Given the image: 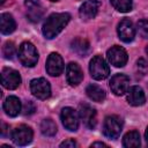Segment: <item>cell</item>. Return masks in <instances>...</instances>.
Segmentation results:
<instances>
[{"label":"cell","mask_w":148,"mask_h":148,"mask_svg":"<svg viewBox=\"0 0 148 148\" xmlns=\"http://www.w3.org/2000/svg\"><path fill=\"white\" fill-rule=\"evenodd\" d=\"M146 52H147V54H148V46L146 47Z\"/></svg>","instance_id":"31"},{"label":"cell","mask_w":148,"mask_h":148,"mask_svg":"<svg viewBox=\"0 0 148 148\" xmlns=\"http://www.w3.org/2000/svg\"><path fill=\"white\" fill-rule=\"evenodd\" d=\"M123 121L118 116H108L103 123V133L109 139H117L120 135Z\"/></svg>","instance_id":"4"},{"label":"cell","mask_w":148,"mask_h":148,"mask_svg":"<svg viewBox=\"0 0 148 148\" xmlns=\"http://www.w3.org/2000/svg\"><path fill=\"white\" fill-rule=\"evenodd\" d=\"M18 59L23 66L32 67L38 61V52L31 43L24 42L18 49Z\"/></svg>","instance_id":"2"},{"label":"cell","mask_w":148,"mask_h":148,"mask_svg":"<svg viewBox=\"0 0 148 148\" xmlns=\"http://www.w3.org/2000/svg\"><path fill=\"white\" fill-rule=\"evenodd\" d=\"M3 111L9 117H16L21 112V102L16 96H9L3 102Z\"/></svg>","instance_id":"18"},{"label":"cell","mask_w":148,"mask_h":148,"mask_svg":"<svg viewBox=\"0 0 148 148\" xmlns=\"http://www.w3.org/2000/svg\"><path fill=\"white\" fill-rule=\"evenodd\" d=\"M71 47L72 50L80 57H86L89 52V43L88 40L86 39H82V38H75L72 40L71 43Z\"/></svg>","instance_id":"21"},{"label":"cell","mask_w":148,"mask_h":148,"mask_svg":"<svg viewBox=\"0 0 148 148\" xmlns=\"http://www.w3.org/2000/svg\"><path fill=\"white\" fill-rule=\"evenodd\" d=\"M86 92H87V96H88L90 99H92L94 102H98V103L103 102V101L105 99V97H106L105 91H104L99 86L94 84V83H92V84H89V86L87 87Z\"/></svg>","instance_id":"20"},{"label":"cell","mask_w":148,"mask_h":148,"mask_svg":"<svg viewBox=\"0 0 148 148\" xmlns=\"http://www.w3.org/2000/svg\"><path fill=\"white\" fill-rule=\"evenodd\" d=\"M66 79L71 86H77L83 80L81 67L76 62H69L66 67Z\"/></svg>","instance_id":"16"},{"label":"cell","mask_w":148,"mask_h":148,"mask_svg":"<svg viewBox=\"0 0 148 148\" xmlns=\"http://www.w3.org/2000/svg\"><path fill=\"white\" fill-rule=\"evenodd\" d=\"M136 31L142 38H148V21L140 20L136 23Z\"/></svg>","instance_id":"25"},{"label":"cell","mask_w":148,"mask_h":148,"mask_svg":"<svg viewBox=\"0 0 148 148\" xmlns=\"http://www.w3.org/2000/svg\"><path fill=\"white\" fill-rule=\"evenodd\" d=\"M128 86H130V77L126 76L125 74H116L114 76L111 77L110 88L112 92L117 96L124 95L128 90Z\"/></svg>","instance_id":"10"},{"label":"cell","mask_w":148,"mask_h":148,"mask_svg":"<svg viewBox=\"0 0 148 148\" xmlns=\"http://www.w3.org/2000/svg\"><path fill=\"white\" fill-rule=\"evenodd\" d=\"M106 56H108V59L111 62V65H113L114 67L125 66L127 62V59H128L127 52L118 45H114L111 49H109L106 52Z\"/></svg>","instance_id":"8"},{"label":"cell","mask_w":148,"mask_h":148,"mask_svg":"<svg viewBox=\"0 0 148 148\" xmlns=\"http://www.w3.org/2000/svg\"><path fill=\"white\" fill-rule=\"evenodd\" d=\"M110 2L114 9L121 13H127L132 10V7H133L132 0H110Z\"/></svg>","instance_id":"24"},{"label":"cell","mask_w":148,"mask_h":148,"mask_svg":"<svg viewBox=\"0 0 148 148\" xmlns=\"http://www.w3.org/2000/svg\"><path fill=\"white\" fill-rule=\"evenodd\" d=\"M32 130L27 125H20L12 132V140L16 146H27L32 141Z\"/></svg>","instance_id":"6"},{"label":"cell","mask_w":148,"mask_h":148,"mask_svg":"<svg viewBox=\"0 0 148 148\" xmlns=\"http://www.w3.org/2000/svg\"><path fill=\"white\" fill-rule=\"evenodd\" d=\"M91 147H108L104 142H94L91 143Z\"/></svg>","instance_id":"29"},{"label":"cell","mask_w":148,"mask_h":148,"mask_svg":"<svg viewBox=\"0 0 148 148\" xmlns=\"http://www.w3.org/2000/svg\"><path fill=\"white\" fill-rule=\"evenodd\" d=\"M35 110H36V106H35V104H34L31 101H28V102L24 104V109H23L24 114H31V113L35 112Z\"/></svg>","instance_id":"27"},{"label":"cell","mask_w":148,"mask_h":148,"mask_svg":"<svg viewBox=\"0 0 148 148\" xmlns=\"http://www.w3.org/2000/svg\"><path fill=\"white\" fill-rule=\"evenodd\" d=\"M62 71H64L62 58L56 52L51 53L46 60V72L52 76H58L62 73Z\"/></svg>","instance_id":"13"},{"label":"cell","mask_w":148,"mask_h":148,"mask_svg":"<svg viewBox=\"0 0 148 148\" xmlns=\"http://www.w3.org/2000/svg\"><path fill=\"white\" fill-rule=\"evenodd\" d=\"M60 118L62 125L66 130L71 132H75L79 128V114L72 108H64L60 113Z\"/></svg>","instance_id":"7"},{"label":"cell","mask_w":148,"mask_h":148,"mask_svg":"<svg viewBox=\"0 0 148 148\" xmlns=\"http://www.w3.org/2000/svg\"><path fill=\"white\" fill-rule=\"evenodd\" d=\"M51 1H57V0H51Z\"/></svg>","instance_id":"33"},{"label":"cell","mask_w":148,"mask_h":148,"mask_svg":"<svg viewBox=\"0 0 148 148\" xmlns=\"http://www.w3.org/2000/svg\"><path fill=\"white\" fill-rule=\"evenodd\" d=\"M89 71H90L91 77L95 80H104L110 74V68L106 61L101 56H95L90 60Z\"/></svg>","instance_id":"3"},{"label":"cell","mask_w":148,"mask_h":148,"mask_svg":"<svg viewBox=\"0 0 148 148\" xmlns=\"http://www.w3.org/2000/svg\"><path fill=\"white\" fill-rule=\"evenodd\" d=\"M40 132L46 136H53L57 133V125L52 119H44L40 124Z\"/></svg>","instance_id":"23"},{"label":"cell","mask_w":148,"mask_h":148,"mask_svg":"<svg viewBox=\"0 0 148 148\" xmlns=\"http://www.w3.org/2000/svg\"><path fill=\"white\" fill-rule=\"evenodd\" d=\"M118 36L119 38L125 42V43H130L134 39L135 36V29L133 27L132 21H130L128 18H124L119 22L118 24Z\"/></svg>","instance_id":"12"},{"label":"cell","mask_w":148,"mask_h":148,"mask_svg":"<svg viewBox=\"0 0 148 148\" xmlns=\"http://www.w3.org/2000/svg\"><path fill=\"white\" fill-rule=\"evenodd\" d=\"M99 7H101V2L98 0H87L80 7V10H79L80 17L83 20L94 18L98 13Z\"/></svg>","instance_id":"15"},{"label":"cell","mask_w":148,"mask_h":148,"mask_svg":"<svg viewBox=\"0 0 148 148\" xmlns=\"http://www.w3.org/2000/svg\"><path fill=\"white\" fill-rule=\"evenodd\" d=\"M16 28V23L13 18V16L8 13H2L0 15V30L3 35L12 34Z\"/></svg>","instance_id":"19"},{"label":"cell","mask_w":148,"mask_h":148,"mask_svg":"<svg viewBox=\"0 0 148 148\" xmlns=\"http://www.w3.org/2000/svg\"><path fill=\"white\" fill-rule=\"evenodd\" d=\"M77 145H76V142L73 140V139H68V140H66V141H64V142H61L60 143V147H68V148H74V147H76Z\"/></svg>","instance_id":"28"},{"label":"cell","mask_w":148,"mask_h":148,"mask_svg":"<svg viewBox=\"0 0 148 148\" xmlns=\"http://www.w3.org/2000/svg\"><path fill=\"white\" fill-rule=\"evenodd\" d=\"M79 114L81 120L88 128H94L96 126V111L88 104H80L79 105Z\"/></svg>","instance_id":"14"},{"label":"cell","mask_w":148,"mask_h":148,"mask_svg":"<svg viewBox=\"0 0 148 148\" xmlns=\"http://www.w3.org/2000/svg\"><path fill=\"white\" fill-rule=\"evenodd\" d=\"M24 5L27 7V17L31 22H38L44 14V7L40 3V1L39 0H25Z\"/></svg>","instance_id":"11"},{"label":"cell","mask_w":148,"mask_h":148,"mask_svg":"<svg viewBox=\"0 0 148 148\" xmlns=\"http://www.w3.org/2000/svg\"><path fill=\"white\" fill-rule=\"evenodd\" d=\"M145 139H146V142H147V145H148V127H147L146 133H145Z\"/></svg>","instance_id":"30"},{"label":"cell","mask_w":148,"mask_h":148,"mask_svg":"<svg viewBox=\"0 0 148 148\" xmlns=\"http://www.w3.org/2000/svg\"><path fill=\"white\" fill-rule=\"evenodd\" d=\"M127 102L133 106L143 105L146 102V96L143 90L139 86H133L127 90Z\"/></svg>","instance_id":"17"},{"label":"cell","mask_w":148,"mask_h":148,"mask_svg":"<svg viewBox=\"0 0 148 148\" xmlns=\"http://www.w3.org/2000/svg\"><path fill=\"white\" fill-rule=\"evenodd\" d=\"M1 83L7 89H16L21 83L20 73L12 68H3L1 73Z\"/></svg>","instance_id":"9"},{"label":"cell","mask_w":148,"mask_h":148,"mask_svg":"<svg viewBox=\"0 0 148 148\" xmlns=\"http://www.w3.org/2000/svg\"><path fill=\"white\" fill-rule=\"evenodd\" d=\"M140 134L136 131H131L125 134L123 138V146L124 147H139L140 146Z\"/></svg>","instance_id":"22"},{"label":"cell","mask_w":148,"mask_h":148,"mask_svg":"<svg viewBox=\"0 0 148 148\" xmlns=\"http://www.w3.org/2000/svg\"><path fill=\"white\" fill-rule=\"evenodd\" d=\"M30 90L35 97L38 99H46L51 95V87L46 79L38 77L34 79L30 82Z\"/></svg>","instance_id":"5"},{"label":"cell","mask_w":148,"mask_h":148,"mask_svg":"<svg viewBox=\"0 0 148 148\" xmlns=\"http://www.w3.org/2000/svg\"><path fill=\"white\" fill-rule=\"evenodd\" d=\"M15 51H16V49H15L14 43H12V42L5 43L3 49H2V53H3L5 58H7V59H13V57L15 56Z\"/></svg>","instance_id":"26"},{"label":"cell","mask_w":148,"mask_h":148,"mask_svg":"<svg viewBox=\"0 0 148 148\" xmlns=\"http://www.w3.org/2000/svg\"><path fill=\"white\" fill-rule=\"evenodd\" d=\"M5 2V0H1V3H3Z\"/></svg>","instance_id":"32"},{"label":"cell","mask_w":148,"mask_h":148,"mask_svg":"<svg viewBox=\"0 0 148 148\" xmlns=\"http://www.w3.org/2000/svg\"><path fill=\"white\" fill-rule=\"evenodd\" d=\"M71 15L68 13H54L51 14L44 22L42 31L45 38H54L69 22Z\"/></svg>","instance_id":"1"}]
</instances>
